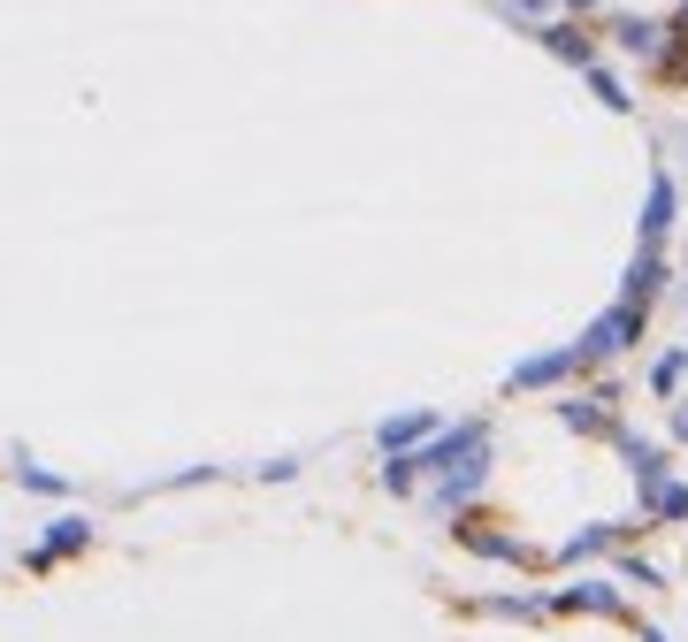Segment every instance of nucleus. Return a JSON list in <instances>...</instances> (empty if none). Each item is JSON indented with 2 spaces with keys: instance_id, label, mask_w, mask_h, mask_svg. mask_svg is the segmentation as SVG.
I'll return each mask as SVG.
<instances>
[{
  "instance_id": "obj_1",
  "label": "nucleus",
  "mask_w": 688,
  "mask_h": 642,
  "mask_svg": "<svg viewBox=\"0 0 688 642\" xmlns=\"http://www.w3.org/2000/svg\"><path fill=\"white\" fill-rule=\"evenodd\" d=\"M85 543H92V520H54V535L31 551V574H38V566H54V558H69V551H85Z\"/></svg>"
},
{
  "instance_id": "obj_2",
  "label": "nucleus",
  "mask_w": 688,
  "mask_h": 642,
  "mask_svg": "<svg viewBox=\"0 0 688 642\" xmlns=\"http://www.w3.org/2000/svg\"><path fill=\"white\" fill-rule=\"evenodd\" d=\"M628 329H635V314H612V321H597V329H589V344H581V352H612V344H620V336H628Z\"/></svg>"
}]
</instances>
